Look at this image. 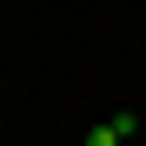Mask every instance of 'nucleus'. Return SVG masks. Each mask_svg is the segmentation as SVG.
<instances>
[{
  "label": "nucleus",
  "instance_id": "f257e3e1",
  "mask_svg": "<svg viewBox=\"0 0 146 146\" xmlns=\"http://www.w3.org/2000/svg\"><path fill=\"white\" fill-rule=\"evenodd\" d=\"M86 146H119V139H113V126H93V133H86Z\"/></svg>",
  "mask_w": 146,
  "mask_h": 146
}]
</instances>
